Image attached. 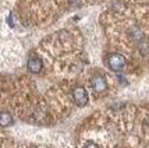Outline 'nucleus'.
<instances>
[{"label": "nucleus", "mask_w": 149, "mask_h": 148, "mask_svg": "<svg viewBox=\"0 0 149 148\" xmlns=\"http://www.w3.org/2000/svg\"><path fill=\"white\" fill-rule=\"evenodd\" d=\"M106 63L110 70L118 73V71L124 70V67H125V58L120 53H110L106 59Z\"/></svg>", "instance_id": "f257e3e1"}, {"label": "nucleus", "mask_w": 149, "mask_h": 148, "mask_svg": "<svg viewBox=\"0 0 149 148\" xmlns=\"http://www.w3.org/2000/svg\"><path fill=\"white\" fill-rule=\"evenodd\" d=\"M72 99L75 105L78 106H85L88 101H89V95H88V91L85 90L84 87H75L72 90Z\"/></svg>", "instance_id": "f03ea898"}, {"label": "nucleus", "mask_w": 149, "mask_h": 148, "mask_svg": "<svg viewBox=\"0 0 149 148\" xmlns=\"http://www.w3.org/2000/svg\"><path fill=\"white\" fill-rule=\"evenodd\" d=\"M91 87L95 92L100 94V92H104V91H106L107 83H106V80H104L103 76H95V77L91 80Z\"/></svg>", "instance_id": "7ed1b4c3"}, {"label": "nucleus", "mask_w": 149, "mask_h": 148, "mask_svg": "<svg viewBox=\"0 0 149 148\" xmlns=\"http://www.w3.org/2000/svg\"><path fill=\"white\" fill-rule=\"evenodd\" d=\"M42 60L38 58V56H31V58L28 59V63H26V67H28V70L31 71L32 74H38L40 73L42 70Z\"/></svg>", "instance_id": "20e7f679"}, {"label": "nucleus", "mask_w": 149, "mask_h": 148, "mask_svg": "<svg viewBox=\"0 0 149 148\" xmlns=\"http://www.w3.org/2000/svg\"><path fill=\"white\" fill-rule=\"evenodd\" d=\"M68 1H70V6L72 7H78L82 4V0H68Z\"/></svg>", "instance_id": "39448f33"}, {"label": "nucleus", "mask_w": 149, "mask_h": 148, "mask_svg": "<svg viewBox=\"0 0 149 148\" xmlns=\"http://www.w3.org/2000/svg\"><path fill=\"white\" fill-rule=\"evenodd\" d=\"M148 124H149V116H148Z\"/></svg>", "instance_id": "423d86ee"}]
</instances>
